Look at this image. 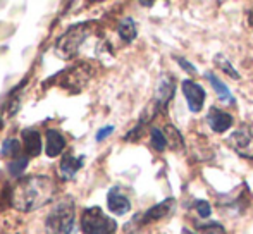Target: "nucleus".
<instances>
[{
	"mask_svg": "<svg viewBox=\"0 0 253 234\" xmlns=\"http://www.w3.org/2000/svg\"><path fill=\"white\" fill-rule=\"evenodd\" d=\"M205 78L210 81V84H212V88L215 90V93H217V97H219L220 102H224V104H231V105L234 104V97L231 95L229 88L224 84V81H220L219 78H217L213 73H210V71H207L205 73Z\"/></svg>",
	"mask_w": 253,
	"mask_h": 234,
	"instance_id": "obj_15",
	"label": "nucleus"
},
{
	"mask_svg": "<svg viewBox=\"0 0 253 234\" xmlns=\"http://www.w3.org/2000/svg\"><path fill=\"white\" fill-rule=\"evenodd\" d=\"M28 162H30V158L28 157H19V158H14V160L9 162V174L12 177H19L23 176L24 169L28 167Z\"/></svg>",
	"mask_w": 253,
	"mask_h": 234,
	"instance_id": "obj_20",
	"label": "nucleus"
},
{
	"mask_svg": "<svg viewBox=\"0 0 253 234\" xmlns=\"http://www.w3.org/2000/svg\"><path fill=\"white\" fill-rule=\"evenodd\" d=\"M195 207H197L198 214H200V217L207 219L210 215V203H207L205 200H198L197 203H195Z\"/></svg>",
	"mask_w": 253,
	"mask_h": 234,
	"instance_id": "obj_23",
	"label": "nucleus"
},
{
	"mask_svg": "<svg viewBox=\"0 0 253 234\" xmlns=\"http://www.w3.org/2000/svg\"><path fill=\"white\" fill-rule=\"evenodd\" d=\"M112 131H114V126H105V127H102V129L97 133V136H95V140H97V141H103L107 136H109L110 133H112Z\"/></svg>",
	"mask_w": 253,
	"mask_h": 234,
	"instance_id": "obj_24",
	"label": "nucleus"
},
{
	"mask_svg": "<svg viewBox=\"0 0 253 234\" xmlns=\"http://www.w3.org/2000/svg\"><path fill=\"white\" fill-rule=\"evenodd\" d=\"M88 35H90V24L81 23L69 26L66 33L55 41V55L62 60L74 59L80 52V47L88 38Z\"/></svg>",
	"mask_w": 253,
	"mask_h": 234,
	"instance_id": "obj_3",
	"label": "nucleus"
},
{
	"mask_svg": "<svg viewBox=\"0 0 253 234\" xmlns=\"http://www.w3.org/2000/svg\"><path fill=\"white\" fill-rule=\"evenodd\" d=\"M24 148L30 157H38L42 154V136L37 129H24L23 133Z\"/></svg>",
	"mask_w": 253,
	"mask_h": 234,
	"instance_id": "obj_14",
	"label": "nucleus"
},
{
	"mask_svg": "<svg viewBox=\"0 0 253 234\" xmlns=\"http://www.w3.org/2000/svg\"><path fill=\"white\" fill-rule=\"evenodd\" d=\"M81 229L84 234H114L117 222L103 214L100 207H90L81 215Z\"/></svg>",
	"mask_w": 253,
	"mask_h": 234,
	"instance_id": "obj_4",
	"label": "nucleus"
},
{
	"mask_svg": "<svg viewBox=\"0 0 253 234\" xmlns=\"http://www.w3.org/2000/svg\"><path fill=\"white\" fill-rule=\"evenodd\" d=\"M76 208L71 196L60 200L52 207L50 214L45 219V234H73Z\"/></svg>",
	"mask_w": 253,
	"mask_h": 234,
	"instance_id": "obj_2",
	"label": "nucleus"
},
{
	"mask_svg": "<svg viewBox=\"0 0 253 234\" xmlns=\"http://www.w3.org/2000/svg\"><path fill=\"white\" fill-rule=\"evenodd\" d=\"M83 158L84 157H73L71 154L64 155L62 162H60V167H59L62 179H66V181L73 179L74 174L83 167Z\"/></svg>",
	"mask_w": 253,
	"mask_h": 234,
	"instance_id": "obj_13",
	"label": "nucleus"
},
{
	"mask_svg": "<svg viewBox=\"0 0 253 234\" xmlns=\"http://www.w3.org/2000/svg\"><path fill=\"white\" fill-rule=\"evenodd\" d=\"M198 233L200 234H226L224 228L217 222H210V224H205V226H200L198 228Z\"/></svg>",
	"mask_w": 253,
	"mask_h": 234,
	"instance_id": "obj_22",
	"label": "nucleus"
},
{
	"mask_svg": "<svg viewBox=\"0 0 253 234\" xmlns=\"http://www.w3.org/2000/svg\"><path fill=\"white\" fill-rule=\"evenodd\" d=\"M55 183L48 176H30L14 188L10 205L19 212H35L52 201Z\"/></svg>",
	"mask_w": 253,
	"mask_h": 234,
	"instance_id": "obj_1",
	"label": "nucleus"
},
{
	"mask_svg": "<svg viewBox=\"0 0 253 234\" xmlns=\"http://www.w3.org/2000/svg\"><path fill=\"white\" fill-rule=\"evenodd\" d=\"M174 203H176V201H174V198H167V200H164L162 203L152 207L150 210H147L143 214V217H141V224H148V222L159 221V219L169 215L170 212H172V208H174Z\"/></svg>",
	"mask_w": 253,
	"mask_h": 234,
	"instance_id": "obj_11",
	"label": "nucleus"
},
{
	"mask_svg": "<svg viewBox=\"0 0 253 234\" xmlns=\"http://www.w3.org/2000/svg\"><path fill=\"white\" fill-rule=\"evenodd\" d=\"M117 33H119V37L123 38L124 41L131 43V41H133L134 38H136V35H138V28H136V23H134L133 17H124V19L119 23Z\"/></svg>",
	"mask_w": 253,
	"mask_h": 234,
	"instance_id": "obj_16",
	"label": "nucleus"
},
{
	"mask_svg": "<svg viewBox=\"0 0 253 234\" xmlns=\"http://www.w3.org/2000/svg\"><path fill=\"white\" fill-rule=\"evenodd\" d=\"M166 140L172 150H176V152L184 150V140H183V136H181V133L174 126H166Z\"/></svg>",
	"mask_w": 253,
	"mask_h": 234,
	"instance_id": "obj_18",
	"label": "nucleus"
},
{
	"mask_svg": "<svg viewBox=\"0 0 253 234\" xmlns=\"http://www.w3.org/2000/svg\"><path fill=\"white\" fill-rule=\"evenodd\" d=\"M107 207H109V210L114 215H124L131 210V201L116 186V188H110V191L107 193Z\"/></svg>",
	"mask_w": 253,
	"mask_h": 234,
	"instance_id": "obj_7",
	"label": "nucleus"
},
{
	"mask_svg": "<svg viewBox=\"0 0 253 234\" xmlns=\"http://www.w3.org/2000/svg\"><path fill=\"white\" fill-rule=\"evenodd\" d=\"M183 93L186 97L188 107L191 112H200L203 104H205V90L198 83L191 79L183 81Z\"/></svg>",
	"mask_w": 253,
	"mask_h": 234,
	"instance_id": "obj_6",
	"label": "nucleus"
},
{
	"mask_svg": "<svg viewBox=\"0 0 253 234\" xmlns=\"http://www.w3.org/2000/svg\"><path fill=\"white\" fill-rule=\"evenodd\" d=\"M207 120H209L213 133H224V131H227L233 126V116L220 111V109H217V107L210 109L209 116H207Z\"/></svg>",
	"mask_w": 253,
	"mask_h": 234,
	"instance_id": "obj_8",
	"label": "nucleus"
},
{
	"mask_svg": "<svg viewBox=\"0 0 253 234\" xmlns=\"http://www.w3.org/2000/svg\"><path fill=\"white\" fill-rule=\"evenodd\" d=\"M150 136H152V147L155 148L157 152H164L167 147V140H166V134L162 133L160 129H152L150 131Z\"/></svg>",
	"mask_w": 253,
	"mask_h": 234,
	"instance_id": "obj_21",
	"label": "nucleus"
},
{
	"mask_svg": "<svg viewBox=\"0 0 253 234\" xmlns=\"http://www.w3.org/2000/svg\"><path fill=\"white\" fill-rule=\"evenodd\" d=\"M141 5H145V7H152V5H153V2H141Z\"/></svg>",
	"mask_w": 253,
	"mask_h": 234,
	"instance_id": "obj_26",
	"label": "nucleus"
},
{
	"mask_svg": "<svg viewBox=\"0 0 253 234\" xmlns=\"http://www.w3.org/2000/svg\"><path fill=\"white\" fill-rule=\"evenodd\" d=\"M227 145L231 147V150H234L241 157L253 158V127L248 126V124L238 127L227 138Z\"/></svg>",
	"mask_w": 253,
	"mask_h": 234,
	"instance_id": "obj_5",
	"label": "nucleus"
},
{
	"mask_svg": "<svg viewBox=\"0 0 253 234\" xmlns=\"http://www.w3.org/2000/svg\"><path fill=\"white\" fill-rule=\"evenodd\" d=\"M64 148H66V138H64V134L57 129H48L47 131V148H45L48 157L50 158L59 157L64 152Z\"/></svg>",
	"mask_w": 253,
	"mask_h": 234,
	"instance_id": "obj_12",
	"label": "nucleus"
},
{
	"mask_svg": "<svg viewBox=\"0 0 253 234\" xmlns=\"http://www.w3.org/2000/svg\"><path fill=\"white\" fill-rule=\"evenodd\" d=\"M90 67L88 66H78L67 74V79L64 83V86H67L69 90H73L74 93L81 90V88L86 84V81L90 79Z\"/></svg>",
	"mask_w": 253,
	"mask_h": 234,
	"instance_id": "obj_9",
	"label": "nucleus"
},
{
	"mask_svg": "<svg viewBox=\"0 0 253 234\" xmlns=\"http://www.w3.org/2000/svg\"><path fill=\"white\" fill-rule=\"evenodd\" d=\"M21 148L23 147H21V143L16 138H7V140H3L2 147H0V155L7 158H16L21 154Z\"/></svg>",
	"mask_w": 253,
	"mask_h": 234,
	"instance_id": "obj_17",
	"label": "nucleus"
},
{
	"mask_svg": "<svg viewBox=\"0 0 253 234\" xmlns=\"http://www.w3.org/2000/svg\"><path fill=\"white\" fill-rule=\"evenodd\" d=\"M174 79L164 76L155 90V109H164L174 95Z\"/></svg>",
	"mask_w": 253,
	"mask_h": 234,
	"instance_id": "obj_10",
	"label": "nucleus"
},
{
	"mask_svg": "<svg viewBox=\"0 0 253 234\" xmlns=\"http://www.w3.org/2000/svg\"><path fill=\"white\" fill-rule=\"evenodd\" d=\"M177 62H179V66L183 67V69H186L190 74H197V67H193L190 62H188L186 59H181V57H177Z\"/></svg>",
	"mask_w": 253,
	"mask_h": 234,
	"instance_id": "obj_25",
	"label": "nucleus"
},
{
	"mask_svg": "<svg viewBox=\"0 0 253 234\" xmlns=\"http://www.w3.org/2000/svg\"><path fill=\"white\" fill-rule=\"evenodd\" d=\"M213 62L217 64V67H219L220 71H224V73L227 74V76H231L233 79H240V73H238L236 69L233 67V64L229 62V59L226 57L224 54H217L215 59H213Z\"/></svg>",
	"mask_w": 253,
	"mask_h": 234,
	"instance_id": "obj_19",
	"label": "nucleus"
}]
</instances>
